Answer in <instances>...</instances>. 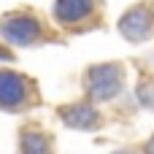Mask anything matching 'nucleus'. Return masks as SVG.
<instances>
[{
  "label": "nucleus",
  "instance_id": "obj_1",
  "mask_svg": "<svg viewBox=\"0 0 154 154\" xmlns=\"http://www.w3.org/2000/svg\"><path fill=\"white\" fill-rule=\"evenodd\" d=\"M19 97H22V81L16 76H11V73H3L0 76V103L14 106Z\"/></svg>",
  "mask_w": 154,
  "mask_h": 154
},
{
  "label": "nucleus",
  "instance_id": "obj_2",
  "mask_svg": "<svg viewBox=\"0 0 154 154\" xmlns=\"http://www.w3.org/2000/svg\"><path fill=\"white\" fill-rule=\"evenodd\" d=\"M5 35H8L11 41L27 43V41H32V38H35V24H32V22H24V19L11 22V24L5 27Z\"/></svg>",
  "mask_w": 154,
  "mask_h": 154
}]
</instances>
